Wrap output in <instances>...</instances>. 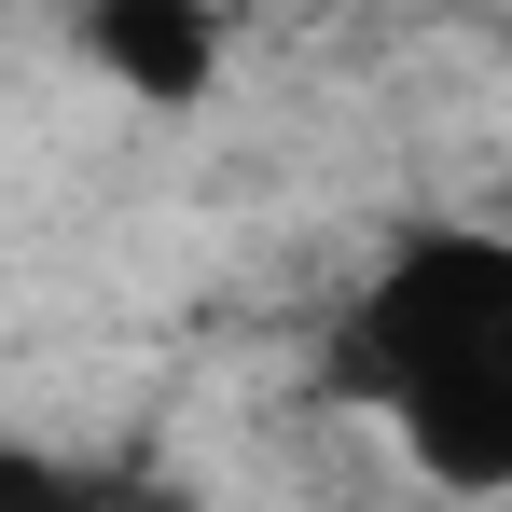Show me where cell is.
<instances>
[{"instance_id": "2", "label": "cell", "mask_w": 512, "mask_h": 512, "mask_svg": "<svg viewBox=\"0 0 512 512\" xmlns=\"http://www.w3.org/2000/svg\"><path fill=\"white\" fill-rule=\"evenodd\" d=\"M70 28H84L97 70L125 97H153V111H194L222 84V0H70Z\"/></svg>"}, {"instance_id": "3", "label": "cell", "mask_w": 512, "mask_h": 512, "mask_svg": "<svg viewBox=\"0 0 512 512\" xmlns=\"http://www.w3.org/2000/svg\"><path fill=\"white\" fill-rule=\"evenodd\" d=\"M56 485H84V471H56V457H0V499H56Z\"/></svg>"}, {"instance_id": "1", "label": "cell", "mask_w": 512, "mask_h": 512, "mask_svg": "<svg viewBox=\"0 0 512 512\" xmlns=\"http://www.w3.org/2000/svg\"><path fill=\"white\" fill-rule=\"evenodd\" d=\"M346 388L416 443L429 485L499 499L512 485V236L485 222H429L374 263V291L346 305Z\"/></svg>"}]
</instances>
